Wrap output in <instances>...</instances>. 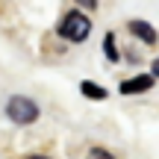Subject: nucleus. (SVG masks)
Returning <instances> with one entry per match:
<instances>
[{"mask_svg": "<svg viewBox=\"0 0 159 159\" xmlns=\"http://www.w3.org/2000/svg\"><path fill=\"white\" fill-rule=\"evenodd\" d=\"M91 33V21L83 15L80 9H71L68 15L59 21V35L62 39H71V41H85Z\"/></svg>", "mask_w": 159, "mask_h": 159, "instance_id": "nucleus-1", "label": "nucleus"}, {"mask_svg": "<svg viewBox=\"0 0 159 159\" xmlns=\"http://www.w3.org/2000/svg\"><path fill=\"white\" fill-rule=\"evenodd\" d=\"M103 53H106L112 62H118V59H121L118 47H115V35H112V33H106V39H103Z\"/></svg>", "mask_w": 159, "mask_h": 159, "instance_id": "nucleus-6", "label": "nucleus"}, {"mask_svg": "<svg viewBox=\"0 0 159 159\" xmlns=\"http://www.w3.org/2000/svg\"><path fill=\"white\" fill-rule=\"evenodd\" d=\"M150 77H159V59L153 62V74H150Z\"/></svg>", "mask_w": 159, "mask_h": 159, "instance_id": "nucleus-8", "label": "nucleus"}, {"mask_svg": "<svg viewBox=\"0 0 159 159\" xmlns=\"http://www.w3.org/2000/svg\"><path fill=\"white\" fill-rule=\"evenodd\" d=\"M80 91H83L85 97H91V100H103V97L109 94L106 89H100L97 83H89V80H85V83H80Z\"/></svg>", "mask_w": 159, "mask_h": 159, "instance_id": "nucleus-5", "label": "nucleus"}, {"mask_svg": "<svg viewBox=\"0 0 159 159\" xmlns=\"http://www.w3.org/2000/svg\"><path fill=\"white\" fill-rule=\"evenodd\" d=\"M30 159H47V156H30Z\"/></svg>", "mask_w": 159, "mask_h": 159, "instance_id": "nucleus-9", "label": "nucleus"}, {"mask_svg": "<svg viewBox=\"0 0 159 159\" xmlns=\"http://www.w3.org/2000/svg\"><path fill=\"white\" fill-rule=\"evenodd\" d=\"M85 159H115V156L106 153V150H100V148H94V150H89V153H85Z\"/></svg>", "mask_w": 159, "mask_h": 159, "instance_id": "nucleus-7", "label": "nucleus"}, {"mask_svg": "<svg viewBox=\"0 0 159 159\" xmlns=\"http://www.w3.org/2000/svg\"><path fill=\"white\" fill-rule=\"evenodd\" d=\"M6 115H9L15 124H33L39 118V106H35L30 97H12L6 103Z\"/></svg>", "mask_w": 159, "mask_h": 159, "instance_id": "nucleus-2", "label": "nucleus"}, {"mask_svg": "<svg viewBox=\"0 0 159 159\" xmlns=\"http://www.w3.org/2000/svg\"><path fill=\"white\" fill-rule=\"evenodd\" d=\"M130 33L139 35L142 41H148V44H156V30L148 21H130Z\"/></svg>", "mask_w": 159, "mask_h": 159, "instance_id": "nucleus-4", "label": "nucleus"}, {"mask_svg": "<svg viewBox=\"0 0 159 159\" xmlns=\"http://www.w3.org/2000/svg\"><path fill=\"white\" fill-rule=\"evenodd\" d=\"M150 85H153V77H150V74H142V77L124 80V83H121V94H139V91H148Z\"/></svg>", "mask_w": 159, "mask_h": 159, "instance_id": "nucleus-3", "label": "nucleus"}]
</instances>
